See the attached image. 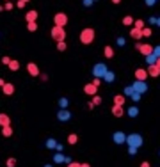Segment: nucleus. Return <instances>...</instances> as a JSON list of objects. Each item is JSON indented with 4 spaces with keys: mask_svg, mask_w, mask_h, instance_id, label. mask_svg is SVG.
<instances>
[{
    "mask_svg": "<svg viewBox=\"0 0 160 167\" xmlns=\"http://www.w3.org/2000/svg\"><path fill=\"white\" fill-rule=\"evenodd\" d=\"M94 37H96V32L93 27H85V29L80 30V43L82 44H91L94 41Z\"/></svg>",
    "mask_w": 160,
    "mask_h": 167,
    "instance_id": "f257e3e1",
    "label": "nucleus"
},
{
    "mask_svg": "<svg viewBox=\"0 0 160 167\" xmlns=\"http://www.w3.org/2000/svg\"><path fill=\"white\" fill-rule=\"evenodd\" d=\"M116 43H117V46H125V44H126V39L121 36V37H117L116 39Z\"/></svg>",
    "mask_w": 160,
    "mask_h": 167,
    "instance_id": "4c0bfd02",
    "label": "nucleus"
},
{
    "mask_svg": "<svg viewBox=\"0 0 160 167\" xmlns=\"http://www.w3.org/2000/svg\"><path fill=\"white\" fill-rule=\"evenodd\" d=\"M149 25H157V18L155 16H149Z\"/></svg>",
    "mask_w": 160,
    "mask_h": 167,
    "instance_id": "3c124183",
    "label": "nucleus"
},
{
    "mask_svg": "<svg viewBox=\"0 0 160 167\" xmlns=\"http://www.w3.org/2000/svg\"><path fill=\"white\" fill-rule=\"evenodd\" d=\"M93 2H98V0H93Z\"/></svg>",
    "mask_w": 160,
    "mask_h": 167,
    "instance_id": "0e129e2a",
    "label": "nucleus"
},
{
    "mask_svg": "<svg viewBox=\"0 0 160 167\" xmlns=\"http://www.w3.org/2000/svg\"><path fill=\"white\" fill-rule=\"evenodd\" d=\"M146 62H148V66H151V64H155V62H157V57H155V55L151 53V55H148V57H146Z\"/></svg>",
    "mask_w": 160,
    "mask_h": 167,
    "instance_id": "c9c22d12",
    "label": "nucleus"
},
{
    "mask_svg": "<svg viewBox=\"0 0 160 167\" xmlns=\"http://www.w3.org/2000/svg\"><path fill=\"white\" fill-rule=\"evenodd\" d=\"M140 32H142V39H144V37H151V29H149V27H144Z\"/></svg>",
    "mask_w": 160,
    "mask_h": 167,
    "instance_id": "f704fd0d",
    "label": "nucleus"
},
{
    "mask_svg": "<svg viewBox=\"0 0 160 167\" xmlns=\"http://www.w3.org/2000/svg\"><path fill=\"white\" fill-rule=\"evenodd\" d=\"M44 167H53V165H52V164H46V165H44Z\"/></svg>",
    "mask_w": 160,
    "mask_h": 167,
    "instance_id": "680f3d73",
    "label": "nucleus"
},
{
    "mask_svg": "<svg viewBox=\"0 0 160 167\" xmlns=\"http://www.w3.org/2000/svg\"><path fill=\"white\" fill-rule=\"evenodd\" d=\"M44 146L48 147V149H55V146H57V140H55V139H48Z\"/></svg>",
    "mask_w": 160,
    "mask_h": 167,
    "instance_id": "cd10ccee",
    "label": "nucleus"
},
{
    "mask_svg": "<svg viewBox=\"0 0 160 167\" xmlns=\"http://www.w3.org/2000/svg\"><path fill=\"white\" fill-rule=\"evenodd\" d=\"M25 20H27V23H32V21H37V11H29L27 14H25Z\"/></svg>",
    "mask_w": 160,
    "mask_h": 167,
    "instance_id": "dca6fc26",
    "label": "nucleus"
},
{
    "mask_svg": "<svg viewBox=\"0 0 160 167\" xmlns=\"http://www.w3.org/2000/svg\"><path fill=\"white\" fill-rule=\"evenodd\" d=\"M126 114H128V117H137L139 115V108L135 107V105H132V107L126 110Z\"/></svg>",
    "mask_w": 160,
    "mask_h": 167,
    "instance_id": "5701e85b",
    "label": "nucleus"
},
{
    "mask_svg": "<svg viewBox=\"0 0 160 167\" xmlns=\"http://www.w3.org/2000/svg\"><path fill=\"white\" fill-rule=\"evenodd\" d=\"M128 155H130V157H135V155H137V147H130L128 146Z\"/></svg>",
    "mask_w": 160,
    "mask_h": 167,
    "instance_id": "58836bf2",
    "label": "nucleus"
},
{
    "mask_svg": "<svg viewBox=\"0 0 160 167\" xmlns=\"http://www.w3.org/2000/svg\"><path fill=\"white\" fill-rule=\"evenodd\" d=\"M133 93H135V91H133V87H132V85H126V87H125V91H123V96L130 98V96H132Z\"/></svg>",
    "mask_w": 160,
    "mask_h": 167,
    "instance_id": "bb28decb",
    "label": "nucleus"
},
{
    "mask_svg": "<svg viewBox=\"0 0 160 167\" xmlns=\"http://www.w3.org/2000/svg\"><path fill=\"white\" fill-rule=\"evenodd\" d=\"M4 84H5L4 82V78H0V87H4Z\"/></svg>",
    "mask_w": 160,
    "mask_h": 167,
    "instance_id": "4d7b16f0",
    "label": "nucleus"
},
{
    "mask_svg": "<svg viewBox=\"0 0 160 167\" xmlns=\"http://www.w3.org/2000/svg\"><path fill=\"white\" fill-rule=\"evenodd\" d=\"M103 80H105L107 84H112L114 80H116V75L112 73V71H107V73H105V76H103Z\"/></svg>",
    "mask_w": 160,
    "mask_h": 167,
    "instance_id": "b1692460",
    "label": "nucleus"
},
{
    "mask_svg": "<svg viewBox=\"0 0 160 167\" xmlns=\"http://www.w3.org/2000/svg\"><path fill=\"white\" fill-rule=\"evenodd\" d=\"M5 2H11V0H5Z\"/></svg>",
    "mask_w": 160,
    "mask_h": 167,
    "instance_id": "69168bd1",
    "label": "nucleus"
},
{
    "mask_svg": "<svg viewBox=\"0 0 160 167\" xmlns=\"http://www.w3.org/2000/svg\"><path fill=\"white\" fill-rule=\"evenodd\" d=\"M84 93L87 94V96H91V98H93L94 94H98V87H96L93 82H91V84H85V85H84Z\"/></svg>",
    "mask_w": 160,
    "mask_h": 167,
    "instance_id": "9d476101",
    "label": "nucleus"
},
{
    "mask_svg": "<svg viewBox=\"0 0 160 167\" xmlns=\"http://www.w3.org/2000/svg\"><path fill=\"white\" fill-rule=\"evenodd\" d=\"M133 18H132V16H130V14H128V16H125V18H123V25H126V27H130V25H133Z\"/></svg>",
    "mask_w": 160,
    "mask_h": 167,
    "instance_id": "c85d7f7f",
    "label": "nucleus"
},
{
    "mask_svg": "<svg viewBox=\"0 0 160 167\" xmlns=\"http://www.w3.org/2000/svg\"><path fill=\"white\" fill-rule=\"evenodd\" d=\"M93 4H94V2H93V0H84V5H85V7H91V5H93Z\"/></svg>",
    "mask_w": 160,
    "mask_h": 167,
    "instance_id": "8fccbe9b",
    "label": "nucleus"
},
{
    "mask_svg": "<svg viewBox=\"0 0 160 167\" xmlns=\"http://www.w3.org/2000/svg\"><path fill=\"white\" fill-rule=\"evenodd\" d=\"M135 48H137L144 57H148V55L153 53V46H151L149 43H135Z\"/></svg>",
    "mask_w": 160,
    "mask_h": 167,
    "instance_id": "423d86ee",
    "label": "nucleus"
},
{
    "mask_svg": "<svg viewBox=\"0 0 160 167\" xmlns=\"http://www.w3.org/2000/svg\"><path fill=\"white\" fill-rule=\"evenodd\" d=\"M140 96H142V94H139V93H133V94H132V96H130V98H132V101H135V103H137L139 100H140Z\"/></svg>",
    "mask_w": 160,
    "mask_h": 167,
    "instance_id": "ea45409f",
    "label": "nucleus"
},
{
    "mask_svg": "<svg viewBox=\"0 0 160 167\" xmlns=\"http://www.w3.org/2000/svg\"><path fill=\"white\" fill-rule=\"evenodd\" d=\"M93 84H94L96 87H100V85H101V78H94V80H93Z\"/></svg>",
    "mask_w": 160,
    "mask_h": 167,
    "instance_id": "09e8293b",
    "label": "nucleus"
},
{
    "mask_svg": "<svg viewBox=\"0 0 160 167\" xmlns=\"http://www.w3.org/2000/svg\"><path fill=\"white\" fill-rule=\"evenodd\" d=\"M112 140L116 142V144H126V133L125 132H114V135H112Z\"/></svg>",
    "mask_w": 160,
    "mask_h": 167,
    "instance_id": "0eeeda50",
    "label": "nucleus"
},
{
    "mask_svg": "<svg viewBox=\"0 0 160 167\" xmlns=\"http://www.w3.org/2000/svg\"><path fill=\"white\" fill-rule=\"evenodd\" d=\"M39 76H41V80H43V82H46V80H48V75H44V73L39 75Z\"/></svg>",
    "mask_w": 160,
    "mask_h": 167,
    "instance_id": "864d4df0",
    "label": "nucleus"
},
{
    "mask_svg": "<svg viewBox=\"0 0 160 167\" xmlns=\"http://www.w3.org/2000/svg\"><path fill=\"white\" fill-rule=\"evenodd\" d=\"M153 55H155L157 59L160 57V44H158V46H153Z\"/></svg>",
    "mask_w": 160,
    "mask_h": 167,
    "instance_id": "79ce46f5",
    "label": "nucleus"
},
{
    "mask_svg": "<svg viewBox=\"0 0 160 167\" xmlns=\"http://www.w3.org/2000/svg\"><path fill=\"white\" fill-rule=\"evenodd\" d=\"M140 167H151V164H149L148 160H144V162H142V164H140Z\"/></svg>",
    "mask_w": 160,
    "mask_h": 167,
    "instance_id": "603ef678",
    "label": "nucleus"
},
{
    "mask_svg": "<svg viewBox=\"0 0 160 167\" xmlns=\"http://www.w3.org/2000/svg\"><path fill=\"white\" fill-rule=\"evenodd\" d=\"M103 55H105L107 59H112V57H114V48L107 44L105 48H103Z\"/></svg>",
    "mask_w": 160,
    "mask_h": 167,
    "instance_id": "4be33fe9",
    "label": "nucleus"
},
{
    "mask_svg": "<svg viewBox=\"0 0 160 167\" xmlns=\"http://www.w3.org/2000/svg\"><path fill=\"white\" fill-rule=\"evenodd\" d=\"M55 149H57V153H62L64 146H62V144H59V142H57V146H55Z\"/></svg>",
    "mask_w": 160,
    "mask_h": 167,
    "instance_id": "de8ad7c7",
    "label": "nucleus"
},
{
    "mask_svg": "<svg viewBox=\"0 0 160 167\" xmlns=\"http://www.w3.org/2000/svg\"><path fill=\"white\" fill-rule=\"evenodd\" d=\"M158 157H160V151H158Z\"/></svg>",
    "mask_w": 160,
    "mask_h": 167,
    "instance_id": "338daca9",
    "label": "nucleus"
},
{
    "mask_svg": "<svg viewBox=\"0 0 160 167\" xmlns=\"http://www.w3.org/2000/svg\"><path fill=\"white\" fill-rule=\"evenodd\" d=\"M2 135L5 137V139H9V137H12V126L7 125V126H2Z\"/></svg>",
    "mask_w": 160,
    "mask_h": 167,
    "instance_id": "412c9836",
    "label": "nucleus"
},
{
    "mask_svg": "<svg viewBox=\"0 0 160 167\" xmlns=\"http://www.w3.org/2000/svg\"><path fill=\"white\" fill-rule=\"evenodd\" d=\"M144 4H146L148 7H153V5L157 4V0H144Z\"/></svg>",
    "mask_w": 160,
    "mask_h": 167,
    "instance_id": "c03bdc74",
    "label": "nucleus"
},
{
    "mask_svg": "<svg viewBox=\"0 0 160 167\" xmlns=\"http://www.w3.org/2000/svg\"><path fill=\"white\" fill-rule=\"evenodd\" d=\"M148 75L149 76H153V78H158L160 76V68L157 66V64H151V66H148Z\"/></svg>",
    "mask_w": 160,
    "mask_h": 167,
    "instance_id": "ddd939ff",
    "label": "nucleus"
},
{
    "mask_svg": "<svg viewBox=\"0 0 160 167\" xmlns=\"http://www.w3.org/2000/svg\"><path fill=\"white\" fill-rule=\"evenodd\" d=\"M66 167H80V162H69V164H66Z\"/></svg>",
    "mask_w": 160,
    "mask_h": 167,
    "instance_id": "a18cd8bd",
    "label": "nucleus"
},
{
    "mask_svg": "<svg viewBox=\"0 0 160 167\" xmlns=\"http://www.w3.org/2000/svg\"><path fill=\"white\" fill-rule=\"evenodd\" d=\"M7 125H11V117H9V114L2 112L0 114V126H7Z\"/></svg>",
    "mask_w": 160,
    "mask_h": 167,
    "instance_id": "aec40b11",
    "label": "nucleus"
},
{
    "mask_svg": "<svg viewBox=\"0 0 160 167\" xmlns=\"http://www.w3.org/2000/svg\"><path fill=\"white\" fill-rule=\"evenodd\" d=\"M155 64H157V66H158V68H160V57H158V59H157V62H155Z\"/></svg>",
    "mask_w": 160,
    "mask_h": 167,
    "instance_id": "bf43d9fd",
    "label": "nucleus"
},
{
    "mask_svg": "<svg viewBox=\"0 0 160 167\" xmlns=\"http://www.w3.org/2000/svg\"><path fill=\"white\" fill-rule=\"evenodd\" d=\"M157 25H158V27H160V18H157Z\"/></svg>",
    "mask_w": 160,
    "mask_h": 167,
    "instance_id": "052dcab7",
    "label": "nucleus"
},
{
    "mask_svg": "<svg viewBox=\"0 0 160 167\" xmlns=\"http://www.w3.org/2000/svg\"><path fill=\"white\" fill-rule=\"evenodd\" d=\"M4 9H5V11H12V9H14V4H12V2H5Z\"/></svg>",
    "mask_w": 160,
    "mask_h": 167,
    "instance_id": "a19ab883",
    "label": "nucleus"
},
{
    "mask_svg": "<svg viewBox=\"0 0 160 167\" xmlns=\"http://www.w3.org/2000/svg\"><path fill=\"white\" fill-rule=\"evenodd\" d=\"M112 4H116L117 5V4H121V0H112Z\"/></svg>",
    "mask_w": 160,
    "mask_h": 167,
    "instance_id": "13d9d810",
    "label": "nucleus"
},
{
    "mask_svg": "<svg viewBox=\"0 0 160 167\" xmlns=\"http://www.w3.org/2000/svg\"><path fill=\"white\" fill-rule=\"evenodd\" d=\"M66 48H68L66 41H59L57 43V50H59V52H66Z\"/></svg>",
    "mask_w": 160,
    "mask_h": 167,
    "instance_id": "473e14b6",
    "label": "nucleus"
},
{
    "mask_svg": "<svg viewBox=\"0 0 160 167\" xmlns=\"http://www.w3.org/2000/svg\"><path fill=\"white\" fill-rule=\"evenodd\" d=\"M16 164H18V162H16V158H7V160H5V165L7 167H16Z\"/></svg>",
    "mask_w": 160,
    "mask_h": 167,
    "instance_id": "72a5a7b5",
    "label": "nucleus"
},
{
    "mask_svg": "<svg viewBox=\"0 0 160 167\" xmlns=\"http://www.w3.org/2000/svg\"><path fill=\"white\" fill-rule=\"evenodd\" d=\"M23 2H25V4H27V2H30V0H23Z\"/></svg>",
    "mask_w": 160,
    "mask_h": 167,
    "instance_id": "e2e57ef3",
    "label": "nucleus"
},
{
    "mask_svg": "<svg viewBox=\"0 0 160 167\" xmlns=\"http://www.w3.org/2000/svg\"><path fill=\"white\" fill-rule=\"evenodd\" d=\"M68 105H69V100H68V98H61V100H59V107H61V108H68Z\"/></svg>",
    "mask_w": 160,
    "mask_h": 167,
    "instance_id": "7c9ffc66",
    "label": "nucleus"
},
{
    "mask_svg": "<svg viewBox=\"0 0 160 167\" xmlns=\"http://www.w3.org/2000/svg\"><path fill=\"white\" fill-rule=\"evenodd\" d=\"M148 76H149V75H148L146 69H142V68H137V69H135V78H137V80L146 82V78H148Z\"/></svg>",
    "mask_w": 160,
    "mask_h": 167,
    "instance_id": "4468645a",
    "label": "nucleus"
},
{
    "mask_svg": "<svg viewBox=\"0 0 160 167\" xmlns=\"http://www.w3.org/2000/svg\"><path fill=\"white\" fill-rule=\"evenodd\" d=\"M91 101H93V105H101V96H100V94H94Z\"/></svg>",
    "mask_w": 160,
    "mask_h": 167,
    "instance_id": "e433bc0d",
    "label": "nucleus"
},
{
    "mask_svg": "<svg viewBox=\"0 0 160 167\" xmlns=\"http://www.w3.org/2000/svg\"><path fill=\"white\" fill-rule=\"evenodd\" d=\"M107 71H108V69H107V66L103 62H98V64L93 66V75H94V78H103Z\"/></svg>",
    "mask_w": 160,
    "mask_h": 167,
    "instance_id": "20e7f679",
    "label": "nucleus"
},
{
    "mask_svg": "<svg viewBox=\"0 0 160 167\" xmlns=\"http://www.w3.org/2000/svg\"><path fill=\"white\" fill-rule=\"evenodd\" d=\"M133 27H135V29H139V30H142V29H144V20H140V18H139V20H135V21H133Z\"/></svg>",
    "mask_w": 160,
    "mask_h": 167,
    "instance_id": "c756f323",
    "label": "nucleus"
},
{
    "mask_svg": "<svg viewBox=\"0 0 160 167\" xmlns=\"http://www.w3.org/2000/svg\"><path fill=\"white\" fill-rule=\"evenodd\" d=\"M53 162H55V164H69L71 158L62 155V153H55V155H53Z\"/></svg>",
    "mask_w": 160,
    "mask_h": 167,
    "instance_id": "f8f14e48",
    "label": "nucleus"
},
{
    "mask_svg": "<svg viewBox=\"0 0 160 167\" xmlns=\"http://www.w3.org/2000/svg\"><path fill=\"white\" fill-rule=\"evenodd\" d=\"M9 69H11V71H18V69H20V62H18L16 59H11V62H9Z\"/></svg>",
    "mask_w": 160,
    "mask_h": 167,
    "instance_id": "a878e982",
    "label": "nucleus"
},
{
    "mask_svg": "<svg viewBox=\"0 0 160 167\" xmlns=\"http://www.w3.org/2000/svg\"><path fill=\"white\" fill-rule=\"evenodd\" d=\"M80 167H91V165H89L87 162H84V164H80Z\"/></svg>",
    "mask_w": 160,
    "mask_h": 167,
    "instance_id": "6e6d98bb",
    "label": "nucleus"
},
{
    "mask_svg": "<svg viewBox=\"0 0 160 167\" xmlns=\"http://www.w3.org/2000/svg\"><path fill=\"white\" fill-rule=\"evenodd\" d=\"M87 108H89V110H93V108H94V105H93V101H89V103H87Z\"/></svg>",
    "mask_w": 160,
    "mask_h": 167,
    "instance_id": "5fc2aeb1",
    "label": "nucleus"
},
{
    "mask_svg": "<svg viewBox=\"0 0 160 167\" xmlns=\"http://www.w3.org/2000/svg\"><path fill=\"white\" fill-rule=\"evenodd\" d=\"M27 29H29V32H36V30H37V21L27 23Z\"/></svg>",
    "mask_w": 160,
    "mask_h": 167,
    "instance_id": "2f4dec72",
    "label": "nucleus"
},
{
    "mask_svg": "<svg viewBox=\"0 0 160 167\" xmlns=\"http://www.w3.org/2000/svg\"><path fill=\"white\" fill-rule=\"evenodd\" d=\"M132 87H133V91L139 94H142V93H146L148 91V85H146V82H140V80H135V82L132 84Z\"/></svg>",
    "mask_w": 160,
    "mask_h": 167,
    "instance_id": "6e6552de",
    "label": "nucleus"
},
{
    "mask_svg": "<svg viewBox=\"0 0 160 167\" xmlns=\"http://www.w3.org/2000/svg\"><path fill=\"white\" fill-rule=\"evenodd\" d=\"M130 36H132V39H135V41H140V39H142V32L139 30V29H135V27H132Z\"/></svg>",
    "mask_w": 160,
    "mask_h": 167,
    "instance_id": "a211bd4d",
    "label": "nucleus"
},
{
    "mask_svg": "<svg viewBox=\"0 0 160 167\" xmlns=\"http://www.w3.org/2000/svg\"><path fill=\"white\" fill-rule=\"evenodd\" d=\"M27 71H29L30 76H39V75H41V71H39V68H37V64L36 62H29L27 64Z\"/></svg>",
    "mask_w": 160,
    "mask_h": 167,
    "instance_id": "9b49d317",
    "label": "nucleus"
},
{
    "mask_svg": "<svg viewBox=\"0 0 160 167\" xmlns=\"http://www.w3.org/2000/svg\"><path fill=\"white\" fill-rule=\"evenodd\" d=\"M125 101H126V96H123V94L114 96V105H117V107H125Z\"/></svg>",
    "mask_w": 160,
    "mask_h": 167,
    "instance_id": "f3484780",
    "label": "nucleus"
},
{
    "mask_svg": "<svg viewBox=\"0 0 160 167\" xmlns=\"http://www.w3.org/2000/svg\"><path fill=\"white\" fill-rule=\"evenodd\" d=\"M16 7H18V9H23V7H25V2H23V0H18V2H16Z\"/></svg>",
    "mask_w": 160,
    "mask_h": 167,
    "instance_id": "49530a36",
    "label": "nucleus"
},
{
    "mask_svg": "<svg viewBox=\"0 0 160 167\" xmlns=\"http://www.w3.org/2000/svg\"><path fill=\"white\" fill-rule=\"evenodd\" d=\"M57 119H59L61 123H66V121L71 119V112H69L68 108H61V110L57 112Z\"/></svg>",
    "mask_w": 160,
    "mask_h": 167,
    "instance_id": "1a4fd4ad",
    "label": "nucleus"
},
{
    "mask_svg": "<svg viewBox=\"0 0 160 167\" xmlns=\"http://www.w3.org/2000/svg\"><path fill=\"white\" fill-rule=\"evenodd\" d=\"M2 93L5 94V96H11V94H14V84L5 82V84H4V87H2Z\"/></svg>",
    "mask_w": 160,
    "mask_h": 167,
    "instance_id": "2eb2a0df",
    "label": "nucleus"
},
{
    "mask_svg": "<svg viewBox=\"0 0 160 167\" xmlns=\"http://www.w3.org/2000/svg\"><path fill=\"white\" fill-rule=\"evenodd\" d=\"M53 25H57V27H66V25H68V14H66V12H55V16H53Z\"/></svg>",
    "mask_w": 160,
    "mask_h": 167,
    "instance_id": "39448f33",
    "label": "nucleus"
},
{
    "mask_svg": "<svg viewBox=\"0 0 160 167\" xmlns=\"http://www.w3.org/2000/svg\"><path fill=\"white\" fill-rule=\"evenodd\" d=\"M112 114H114V117H123V114H125V107H117V105H114V107H112Z\"/></svg>",
    "mask_w": 160,
    "mask_h": 167,
    "instance_id": "6ab92c4d",
    "label": "nucleus"
},
{
    "mask_svg": "<svg viewBox=\"0 0 160 167\" xmlns=\"http://www.w3.org/2000/svg\"><path fill=\"white\" fill-rule=\"evenodd\" d=\"M76 142H78V135H76V133H69V135H68V144H69V146H75Z\"/></svg>",
    "mask_w": 160,
    "mask_h": 167,
    "instance_id": "393cba45",
    "label": "nucleus"
},
{
    "mask_svg": "<svg viewBox=\"0 0 160 167\" xmlns=\"http://www.w3.org/2000/svg\"><path fill=\"white\" fill-rule=\"evenodd\" d=\"M9 62H11V57H7V55H4V57H2V64L9 66Z\"/></svg>",
    "mask_w": 160,
    "mask_h": 167,
    "instance_id": "37998d69",
    "label": "nucleus"
},
{
    "mask_svg": "<svg viewBox=\"0 0 160 167\" xmlns=\"http://www.w3.org/2000/svg\"><path fill=\"white\" fill-rule=\"evenodd\" d=\"M50 34H52V39L53 41H57V43L66 39V29H64V27H57V25H53Z\"/></svg>",
    "mask_w": 160,
    "mask_h": 167,
    "instance_id": "7ed1b4c3",
    "label": "nucleus"
},
{
    "mask_svg": "<svg viewBox=\"0 0 160 167\" xmlns=\"http://www.w3.org/2000/svg\"><path fill=\"white\" fill-rule=\"evenodd\" d=\"M126 144L130 147H140L142 144H144V140H142V135H139V133H130V135H126Z\"/></svg>",
    "mask_w": 160,
    "mask_h": 167,
    "instance_id": "f03ea898",
    "label": "nucleus"
}]
</instances>
